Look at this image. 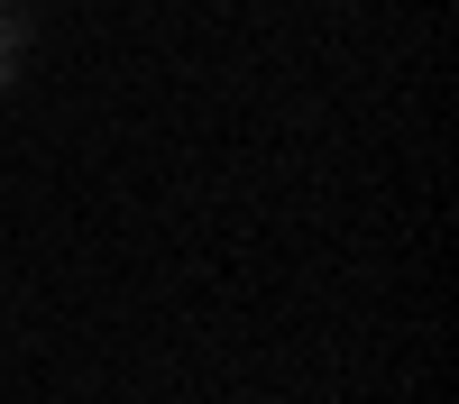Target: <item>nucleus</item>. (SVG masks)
<instances>
[{
  "mask_svg": "<svg viewBox=\"0 0 459 404\" xmlns=\"http://www.w3.org/2000/svg\"><path fill=\"white\" fill-rule=\"evenodd\" d=\"M37 19H47V0H0V47H28Z\"/></svg>",
  "mask_w": 459,
  "mask_h": 404,
  "instance_id": "f257e3e1",
  "label": "nucleus"
},
{
  "mask_svg": "<svg viewBox=\"0 0 459 404\" xmlns=\"http://www.w3.org/2000/svg\"><path fill=\"white\" fill-rule=\"evenodd\" d=\"M19 83H28V56H19V47H0V92H19Z\"/></svg>",
  "mask_w": 459,
  "mask_h": 404,
  "instance_id": "f03ea898",
  "label": "nucleus"
}]
</instances>
